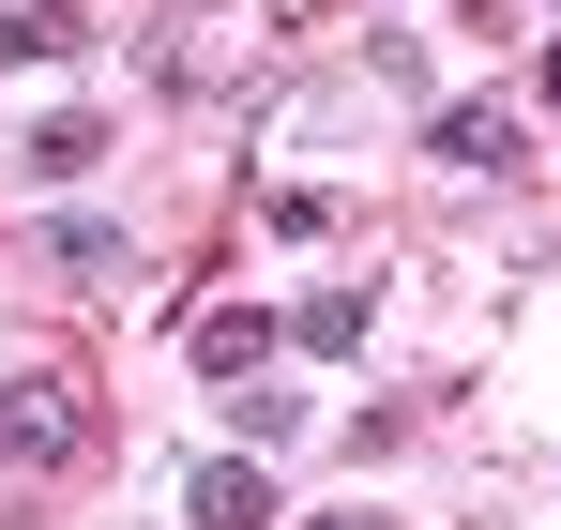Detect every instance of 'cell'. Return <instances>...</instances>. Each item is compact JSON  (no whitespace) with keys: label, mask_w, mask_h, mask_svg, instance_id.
Listing matches in <instances>:
<instances>
[{"label":"cell","mask_w":561,"mask_h":530,"mask_svg":"<svg viewBox=\"0 0 561 530\" xmlns=\"http://www.w3.org/2000/svg\"><path fill=\"white\" fill-rule=\"evenodd\" d=\"M92 46V0H0V61H77Z\"/></svg>","instance_id":"277c9868"},{"label":"cell","mask_w":561,"mask_h":530,"mask_svg":"<svg viewBox=\"0 0 561 530\" xmlns=\"http://www.w3.org/2000/svg\"><path fill=\"white\" fill-rule=\"evenodd\" d=\"M274 349H288V319H259V303H228V319H197V379H259Z\"/></svg>","instance_id":"8992f818"},{"label":"cell","mask_w":561,"mask_h":530,"mask_svg":"<svg viewBox=\"0 0 561 530\" xmlns=\"http://www.w3.org/2000/svg\"><path fill=\"white\" fill-rule=\"evenodd\" d=\"M288 349L350 364V349H365V288H304V303H288Z\"/></svg>","instance_id":"52a82bcc"},{"label":"cell","mask_w":561,"mask_h":530,"mask_svg":"<svg viewBox=\"0 0 561 530\" xmlns=\"http://www.w3.org/2000/svg\"><path fill=\"white\" fill-rule=\"evenodd\" d=\"M15 168H31V182H77V168H106V122H92V106H46V122L15 137Z\"/></svg>","instance_id":"5b68a950"},{"label":"cell","mask_w":561,"mask_h":530,"mask_svg":"<svg viewBox=\"0 0 561 530\" xmlns=\"http://www.w3.org/2000/svg\"><path fill=\"white\" fill-rule=\"evenodd\" d=\"M319 530H350V516H319Z\"/></svg>","instance_id":"8fae6325"},{"label":"cell","mask_w":561,"mask_h":530,"mask_svg":"<svg viewBox=\"0 0 561 530\" xmlns=\"http://www.w3.org/2000/svg\"><path fill=\"white\" fill-rule=\"evenodd\" d=\"M31 258L77 273V288H122V273H137V243H122L106 212H46V228H31Z\"/></svg>","instance_id":"7a4b0ae2"},{"label":"cell","mask_w":561,"mask_h":530,"mask_svg":"<svg viewBox=\"0 0 561 530\" xmlns=\"http://www.w3.org/2000/svg\"><path fill=\"white\" fill-rule=\"evenodd\" d=\"M92 440H106V410H92V379H77V364L0 379V470H77Z\"/></svg>","instance_id":"6da1fadb"},{"label":"cell","mask_w":561,"mask_h":530,"mask_svg":"<svg viewBox=\"0 0 561 530\" xmlns=\"http://www.w3.org/2000/svg\"><path fill=\"white\" fill-rule=\"evenodd\" d=\"M547 106H561V61H547Z\"/></svg>","instance_id":"30bf717a"},{"label":"cell","mask_w":561,"mask_h":530,"mask_svg":"<svg viewBox=\"0 0 561 530\" xmlns=\"http://www.w3.org/2000/svg\"><path fill=\"white\" fill-rule=\"evenodd\" d=\"M259 212H274V243H319V228H334V197H319V182H274Z\"/></svg>","instance_id":"9c48e42d"},{"label":"cell","mask_w":561,"mask_h":530,"mask_svg":"<svg viewBox=\"0 0 561 530\" xmlns=\"http://www.w3.org/2000/svg\"><path fill=\"white\" fill-rule=\"evenodd\" d=\"M183 516L197 530H274V485H259L243 454H197V470H183Z\"/></svg>","instance_id":"3957f363"},{"label":"cell","mask_w":561,"mask_h":530,"mask_svg":"<svg viewBox=\"0 0 561 530\" xmlns=\"http://www.w3.org/2000/svg\"><path fill=\"white\" fill-rule=\"evenodd\" d=\"M425 152H440V168H516V122H501V106H440Z\"/></svg>","instance_id":"ba28073f"}]
</instances>
